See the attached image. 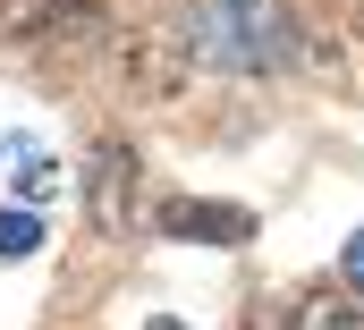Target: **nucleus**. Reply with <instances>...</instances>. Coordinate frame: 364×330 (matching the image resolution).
<instances>
[{
  "label": "nucleus",
  "mask_w": 364,
  "mask_h": 330,
  "mask_svg": "<svg viewBox=\"0 0 364 330\" xmlns=\"http://www.w3.org/2000/svg\"><path fill=\"white\" fill-rule=\"evenodd\" d=\"M136 178H144V161H136V144H119V136H102L85 161V203H93V229H127V212H136Z\"/></svg>",
  "instance_id": "7ed1b4c3"
},
{
  "label": "nucleus",
  "mask_w": 364,
  "mask_h": 330,
  "mask_svg": "<svg viewBox=\"0 0 364 330\" xmlns=\"http://www.w3.org/2000/svg\"><path fill=\"white\" fill-rule=\"evenodd\" d=\"M296 330H364V297L348 288V280L305 288V297H296Z\"/></svg>",
  "instance_id": "39448f33"
},
{
  "label": "nucleus",
  "mask_w": 364,
  "mask_h": 330,
  "mask_svg": "<svg viewBox=\"0 0 364 330\" xmlns=\"http://www.w3.org/2000/svg\"><path fill=\"white\" fill-rule=\"evenodd\" d=\"M246 330H296V314H279V305H263V314H246Z\"/></svg>",
  "instance_id": "6e6552de"
},
{
  "label": "nucleus",
  "mask_w": 364,
  "mask_h": 330,
  "mask_svg": "<svg viewBox=\"0 0 364 330\" xmlns=\"http://www.w3.org/2000/svg\"><path fill=\"white\" fill-rule=\"evenodd\" d=\"M339 280H348V288H356V297H364V229H356V238H348V254H339Z\"/></svg>",
  "instance_id": "0eeeda50"
},
{
  "label": "nucleus",
  "mask_w": 364,
  "mask_h": 330,
  "mask_svg": "<svg viewBox=\"0 0 364 330\" xmlns=\"http://www.w3.org/2000/svg\"><path fill=\"white\" fill-rule=\"evenodd\" d=\"M161 229L170 238H212V246H246L255 238V212H237V203H170Z\"/></svg>",
  "instance_id": "20e7f679"
},
{
  "label": "nucleus",
  "mask_w": 364,
  "mask_h": 330,
  "mask_svg": "<svg viewBox=\"0 0 364 330\" xmlns=\"http://www.w3.org/2000/svg\"><path fill=\"white\" fill-rule=\"evenodd\" d=\"M170 43H178V68L272 77L296 60V17H288V0H178Z\"/></svg>",
  "instance_id": "f257e3e1"
},
{
  "label": "nucleus",
  "mask_w": 364,
  "mask_h": 330,
  "mask_svg": "<svg viewBox=\"0 0 364 330\" xmlns=\"http://www.w3.org/2000/svg\"><path fill=\"white\" fill-rule=\"evenodd\" d=\"M144 330H186V322H170V314H161V322H144Z\"/></svg>",
  "instance_id": "1a4fd4ad"
},
{
  "label": "nucleus",
  "mask_w": 364,
  "mask_h": 330,
  "mask_svg": "<svg viewBox=\"0 0 364 330\" xmlns=\"http://www.w3.org/2000/svg\"><path fill=\"white\" fill-rule=\"evenodd\" d=\"M0 34L43 51V60H85L110 51V17L93 0H0Z\"/></svg>",
  "instance_id": "f03ea898"
},
{
  "label": "nucleus",
  "mask_w": 364,
  "mask_h": 330,
  "mask_svg": "<svg viewBox=\"0 0 364 330\" xmlns=\"http://www.w3.org/2000/svg\"><path fill=\"white\" fill-rule=\"evenodd\" d=\"M34 246H43L34 212H0V254H34Z\"/></svg>",
  "instance_id": "423d86ee"
}]
</instances>
